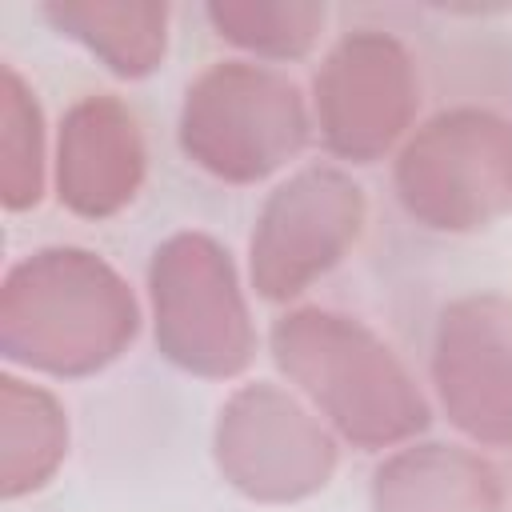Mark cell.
Segmentation results:
<instances>
[{"label": "cell", "mask_w": 512, "mask_h": 512, "mask_svg": "<svg viewBox=\"0 0 512 512\" xmlns=\"http://www.w3.org/2000/svg\"><path fill=\"white\" fill-rule=\"evenodd\" d=\"M280 360L360 440H392L424 420L408 380L368 332L340 316H296L276 332Z\"/></svg>", "instance_id": "7a4b0ae2"}, {"label": "cell", "mask_w": 512, "mask_h": 512, "mask_svg": "<svg viewBox=\"0 0 512 512\" xmlns=\"http://www.w3.org/2000/svg\"><path fill=\"white\" fill-rule=\"evenodd\" d=\"M156 312L168 356L204 372H232L248 356L244 308L228 260L200 236H180L156 252Z\"/></svg>", "instance_id": "5b68a950"}, {"label": "cell", "mask_w": 512, "mask_h": 512, "mask_svg": "<svg viewBox=\"0 0 512 512\" xmlns=\"http://www.w3.org/2000/svg\"><path fill=\"white\" fill-rule=\"evenodd\" d=\"M152 8H124V4H64V8H48V16L68 28L72 36L88 40L100 56L112 60L116 72H144L152 68L156 52L164 44H148L136 36H124V28L132 32Z\"/></svg>", "instance_id": "7c38bea8"}, {"label": "cell", "mask_w": 512, "mask_h": 512, "mask_svg": "<svg viewBox=\"0 0 512 512\" xmlns=\"http://www.w3.org/2000/svg\"><path fill=\"white\" fill-rule=\"evenodd\" d=\"M356 224L360 196L332 172H308L280 188L256 244V272L264 292H296L312 272L336 260L344 240L356 236Z\"/></svg>", "instance_id": "8992f818"}, {"label": "cell", "mask_w": 512, "mask_h": 512, "mask_svg": "<svg viewBox=\"0 0 512 512\" xmlns=\"http://www.w3.org/2000/svg\"><path fill=\"white\" fill-rule=\"evenodd\" d=\"M400 188L412 212L440 228L484 224L512 200V140L488 116H452L432 124L404 152Z\"/></svg>", "instance_id": "3957f363"}, {"label": "cell", "mask_w": 512, "mask_h": 512, "mask_svg": "<svg viewBox=\"0 0 512 512\" xmlns=\"http://www.w3.org/2000/svg\"><path fill=\"white\" fill-rule=\"evenodd\" d=\"M188 96V148L224 176H260L300 144L296 92L264 72L220 68Z\"/></svg>", "instance_id": "277c9868"}, {"label": "cell", "mask_w": 512, "mask_h": 512, "mask_svg": "<svg viewBox=\"0 0 512 512\" xmlns=\"http://www.w3.org/2000/svg\"><path fill=\"white\" fill-rule=\"evenodd\" d=\"M136 120L104 96L76 104L60 132V200L84 216L116 212L140 180Z\"/></svg>", "instance_id": "9c48e42d"}, {"label": "cell", "mask_w": 512, "mask_h": 512, "mask_svg": "<svg viewBox=\"0 0 512 512\" xmlns=\"http://www.w3.org/2000/svg\"><path fill=\"white\" fill-rule=\"evenodd\" d=\"M320 108L328 140L348 156L380 152L408 112V68L392 40H348L320 80Z\"/></svg>", "instance_id": "52a82bcc"}, {"label": "cell", "mask_w": 512, "mask_h": 512, "mask_svg": "<svg viewBox=\"0 0 512 512\" xmlns=\"http://www.w3.org/2000/svg\"><path fill=\"white\" fill-rule=\"evenodd\" d=\"M132 336L124 284L88 252L48 248L20 260L0 296V344L8 360L48 372H88Z\"/></svg>", "instance_id": "6da1fadb"}, {"label": "cell", "mask_w": 512, "mask_h": 512, "mask_svg": "<svg viewBox=\"0 0 512 512\" xmlns=\"http://www.w3.org/2000/svg\"><path fill=\"white\" fill-rule=\"evenodd\" d=\"M212 16L220 24H228L240 44L252 48H268V52H296L308 44L312 24H316V8H264V4H228V8H212Z\"/></svg>", "instance_id": "4fadbf2b"}, {"label": "cell", "mask_w": 512, "mask_h": 512, "mask_svg": "<svg viewBox=\"0 0 512 512\" xmlns=\"http://www.w3.org/2000/svg\"><path fill=\"white\" fill-rule=\"evenodd\" d=\"M0 412H4V432H0L4 496H20V492H32L36 484H44L48 472L56 468V460L64 452V416L48 392L20 384L12 376H4Z\"/></svg>", "instance_id": "30bf717a"}, {"label": "cell", "mask_w": 512, "mask_h": 512, "mask_svg": "<svg viewBox=\"0 0 512 512\" xmlns=\"http://www.w3.org/2000/svg\"><path fill=\"white\" fill-rule=\"evenodd\" d=\"M0 196L8 208H28L40 196V116L12 68L0 84Z\"/></svg>", "instance_id": "8fae6325"}, {"label": "cell", "mask_w": 512, "mask_h": 512, "mask_svg": "<svg viewBox=\"0 0 512 512\" xmlns=\"http://www.w3.org/2000/svg\"><path fill=\"white\" fill-rule=\"evenodd\" d=\"M440 388L476 436H500L512 428V316L496 304H468L444 316L440 336Z\"/></svg>", "instance_id": "ba28073f"}]
</instances>
